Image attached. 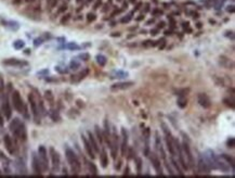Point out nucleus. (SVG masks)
<instances>
[{
  "label": "nucleus",
  "instance_id": "obj_15",
  "mask_svg": "<svg viewBox=\"0 0 235 178\" xmlns=\"http://www.w3.org/2000/svg\"><path fill=\"white\" fill-rule=\"evenodd\" d=\"M3 141H4V147L6 149L8 150V152L10 154H14L15 150H14V145L12 142V139L10 138V136L9 135H6L4 138H3Z\"/></svg>",
  "mask_w": 235,
  "mask_h": 178
},
{
  "label": "nucleus",
  "instance_id": "obj_19",
  "mask_svg": "<svg viewBox=\"0 0 235 178\" xmlns=\"http://www.w3.org/2000/svg\"><path fill=\"white\" fill-rule=\"evenodd\" d=\"M88 137H89V142H90V145H91V147H92V149H93V151L95 153H99L100 152V149H99V146H98V142H96V140H95V138H94V136L92 135L91 132H88Z\"/></svg>",
  "mask_w": 235,
  "mask_h": 178
},
{
  "label": "nucleus",
  "instance_id": "obj_59",
  "mask_svg": "<svg viewBox=\"0 0 235 178\" xmlns=\"http://www.w3.org/2000/svg\"><path fill=\"white\" fill-rule=\"evenodd\" d=\"M153 22H154V20H150V21L147 22V24H151V23H153Z\"/></svg>",
  "mask_w": 235,
  "mask_h": 178
},
{
  "label": "nucleus",
  "instance_id": "obj_52",
  "mask_svg": "<svg viewBox=\"0 0 235 178\" xmlns=\"http://www.w3.org/2000/svg\"><path fill=\"white\" fill-rule=\"evenodd\" d=\"M112 36H113V37H116V36L118 37V36H120V34H119V33H114V34L112 35Z\"/></svg>",
  "mask_w": 235,
  "mask_h": 178
},
{
  "label": "nucleus",
  "instance_id": "obj_32",
  "mask_svg": "<svg viewBox=\"0 0 235 178\" xmlns=\"http://www.w3.org/2000/svg\"><path fill=\"white\" fill-rule=\"evenodd\" d=\"M79 66H80V64L78 63L77 61H75V60H73L69 63V67L71 68V70H77V68H79Z\"/></svg>",
  "mask_w": 235,
  "mask_h": 178
},
{
  "label": "nucleus",
  "instance_id": "obj_50",
  "mask_svg": "<svg viewBox=\"0 0 235 178\" xmlns=\"http://www.w3.org/2000/svg\"><path fill=\"white\" fill-rule=\"evenodd\" d=\"M151 34H152V35H154V36H155V35H157V29H153V31H151Z\"/></svg>",
  "mask_w": 235,
  "mask_h": 178
},
{
  "label": "nucleus",
  "instance_id": "obj_58",
  "mask_svg": "<svg viewBox=\"0 0 235 178\" xmlns=\"http://www.w3.org/2000/svg\"><path fill=\"white\" fill-rule=\"evenodd\" d=\"M128 172H129V168L127 167V170H126V171H125V174H128Z\"/></svg>",
  "mask_w": 235,
  "mask_h": 178
},
{
  "label": "nucleus",
  "instance_id": "obj_18",
  "mask_svg": "<svg viewBox=\"0 0 235 178\" xmlns=\"http://www.w3.org/2000/svg\"><path fill=\"white\" fill-rule=\"evenodd\" d=\"M198 168H200V172H202V173L208 174L210 172V167L208 166V164L206 163V161H205L203 157H200V162H198Z\"/></svg>",
  "mask_w": 235,
  "mask_h": 178
},
{
  "label": "nucleus",
  "instance_id": "obj_3",
  "mask_svg": "<svg viewBox=\"0 0 235 178\" xmlns=\"http://www.w3.org/2000/svg\"><path fill=\"white\" fill-rule=\"evenodd\" d=\"M11 99H12V103H13L14 109H15L17 112H19V113H23L25 104H24V102H23V100H22L20 92L17 91V90H14V91L12 92V98H11Z\"/></svg>",
  "mask_w": 235,
  "mask_h": 178
},
{
  "label": "nucleus",
  "instance_id": "obj_57",
  "mask_svg": "<svg viewBox=\"0 0 235 178\" xmlns=\"http://www.w3.org/2000/svg\"><path fill=\"white\" fill-rule=\"evenodd\" d=\"M197 27H198V28H201V27H202V24H201V23H198V24H197Z\"/></svg>",
  "mask_w": 235,
  "mask_h": 178
},
{
  "label": "nucleus",
  "instance_id": "obj_38",
  "mask_svg": "<svg viewBox=\"0 0 235 178\" xmlns=\"http://www.w3.org/2000/svg\"><path fill=\"white\" fill-rule=\"evenodd\" d=\"M143 135H144V137H145V139L147 140V139L150 138V129H149V128H145V129H144Z\"/></svg>",
  "mask_w": 235,
  "mask_h": 178
},
{
  "label": "nucleus",
  "instance_id": "obj_53",
  "mask_svg": "<svg viewBox=\"0 0 235 178\" xmlns=\"http://www.w3.org/2000/svg\"><path fill=\"white\" fill-rule=\"evenodd\" d=\"M77 103H78V105H79V106H84V102H81V101H79V100H78V101H77Z\"/></svg>",
  "mask_w": 235,
  "mask_h": 178
},
{
  "label": "nucleus",
  "instance_id": "obj_56",
  "mask_svg": "<svg viewBox=\"0 0 235 178\" xmlns=\"http://www.w3.org/2000/svg\"><path fill=\"white\" fill-rule=\"evenodd\" d=\"M21 1H22V0H14V1H13V3H15V4H16V3H20Z\"/></svg>",
  "mask_w": 235,
  "mask_h": 178
},
{
  "label": "nucleus",
  "instance_id": "obj_23",
  "mask_svg": "<svg viewBox=\"0 0 235 178\" xmlns=\"http://www.w3.org/2000/svg\"><path fill=\"white\" fill-rule=\"evenodd\" d=\"M89 73V71L88 70H84L83 72H81L80 74H78V75H76L75 77H77V78H75V79H73V82L75 81V82H79V81H81V79H84L86 76H87V74Z\"/></svg>",
  "mask_w": 235,
  "mask_h": 178
},
{
  "label": "nucleus",
  "instance_id": "obj_14",
  "mask_svg": "<svg viewBox=\"0 0 235 178\" xmlns=\"http://www.w3.org/2000/svg\"><path fill=\"white\" fill-rule=\"evenodd\" d=\"M131 86H133V82H122V83H117L114 84L111 89L112 90H124V89H128Z\"/></svg>",
  "mask_w": 235,
  "mask_h": 178
},
{
  "label": "nucleus",
  "instance_id": "obj_27",
  "mask_svg": "<svg viewBox=\"0 0 235 178\" xmlns=\"http://www.w3.org/2000/svg\"><path fill=\"white\" fill-rule=\"evenodd\" d=\"M186 104H187V101H186V99H184V98H180V99L178 100V105L180 106L181 109H184L185 106H186Z\"/></svg>",
  "mask_w": 235,
  "mask_h": 178
},
{
  "label": "nucleus",
  "instance_id": "obj_9",
  "mask_svg": "<svg viewBox=\"0 0 235 178\" xmlns=\"http://www.w3.org/2000/svg\"><path fill=\"white\" fill-rule=\"evenodd\" d=\"M121 137H122V142H121V155L126 156L127 155V148H128V132L124 127L121 128Z\"/></svg>",
  "mask_w": 235,
  "mask_h": 178
},
{
  "label": "nucleus",
  "instance_id": "obj_21",
  "mask_svg": "<svg viewBox=\"0 0 235 178\" xmlns=\"http://www.w3.org/2000/svg\"><path fill=\"white\" fill-rule=\"evenodd\" d=\"M129 74L127 72H124V71H114L112 73V78H125Z\"/></svg>",
  "mask_w": 235,
  "mask_h": 178
},
{
  "label": "nucleus",
  "instance_id": "obj_12",
  "mask_svg": "<svg viewBox=\"0 0 235 178\" xmlns=\"http://www.w3.org/2000/svg\"><path fill=\"white\" fill-rule=\"evenodd\" d=\"M81 139H83V142H84V146H85V149H86V151H87V153H88V155L91 157V159H94L95 157V152L93 151V149H92V147H91V145H90V142H89V140L83 135L81 136Z\"/></svg>",
  "mask_w": 235,
  "mask_h": 178
},
{
  "label": "nucleus",
  "instance_id": "obj_16",
  "mask_svg": "<svg viewBox=\"0 0 235 178\" xmlns=\"http://www.w3.org/2000/svg\"><path fill=\"white\" fill-rule=\"evenodd\" d=\"M33 170L35 172V174L37 175H40L41 172H42V166H41V163L39 161V159L36 156L35 154L33 155Z\"/></svg>",
  "mask_w": 235,
  "mask_h": 178
},
{
  "label": "nucleus",
  "instance_id": "obj_24",
  "mask_svg": "<svg viewBox=\"0 0 235 178\" xmlns=\"http://www.w3.org/2000/svg\"><path fill=\"white\" fill-rule=\"evenodd\" d=\"M96 61H98V63L100 64V66H104V65L106 64V62H107L106 57H104V56H102V55L96 56Z\"/></svg>",
  "mask_w": 235,
  "mask_h": 178
},
{
  "label": "nucleus",
  "instance_id": "obj_1",
  "mask_svg": "<svg viewBox=\"0 0 235 178\" xmlns=\"http://www.w3.org/2000/svg\"><path fill=\"white\" fill-rule=\"evenodd\" d=\"M10 129L13 132V135L22 141H25L27 138V132H26V128L25 125L19 120V118H14L11 123H10Z\"/></svg>",
  "mask_w": 235,
  "mask_h": 178
},
{
  "label": "nucleus",
  "instance_id": "obj_25",
  "mask_svg": "<svg viewBox=\"0 0 235 178\" xmlns=\"http://www.w3.org/2000/svg\"><path fill=\"white\" fill-rule=\"evenodd\" d=\"M222 159H224L229 163V165H231V167L234 170V159L232 156H229L228 154H222Z\"/></svg>",
  "mask_w": 235,
  "mask_h": 178
},
{
  "label": "nucleus",
  "instance_id": "obj_49",
  "mask_svg": "<svg viewBox=\"0 0 235 178\" xmlns=\"http://www.w3.org/2000/svg\"><path fill=\"white\" fill-rule=\"evenodd\" d=\"M47 73H49V71L48 70H44V71H41V72H39L38 74H47Z\"/></svg>",
  "mask_w": 235,
  "mask_h": 178
},
{
  "label": "nucleus",
  "instance_id": "obj_54",
  "mask_svg": "<svg viewBox=\"0 0 235 178\" xmlns=\"http://www.w3.org/2000/svg\"><path fill=\"white\" fill-rule=\"evenodd\" d=\"M171 34H172V33H171V31H166L165 32V35H167V36H168V35H171Z\"/></svg>",
  "mask_w": 235,
  "mask_h": 178
},
{
  "label": "nucleus",
  "instance_id": "obj_39",
  "mask_svg": "<svg viewBox=\"0 0 235 178\" xmlns=\"http://www.w3.org/2000/svg\"><path fill=\"white\" fill-rule=\"evenodd\" d=\"M131 15L132 14H129V15H127V17H124V19H121V23H128L131 20Z\"/></svg>",
  "mask_w": 235,
  "mask_h": 178
},
{
  "label": "nucleus",
  "instance_id": "obj_20",
  "mask_svg": "<svg viewBox=\"0 0 235 178\" xmlns=\"http://www.w3.org/2000/svg\"><path fill=\"white\" fill-rule=\"evenodd\" d=\"M220 63H221V65L222 66H224V67H227V68H233L234 67V63H233V61H231L230 59H227V58H224V57H221L220 58Z\"/></svg>",
  "mask_w": 235,
  "mask_h": 178
},
{
  "label": "nucleus",
  "instance_id": "obj_7",
  "mask_svg": "<svg viewBox=\"0 0 235 178\" xmlns=\"http://www.w3.org/2000/svg\"><path fill=\"white\" fill-rule=\"evenodd\" d=\"M50 155H51V161H52V167H53V170L54 171H58L59 168H60V163H61L60 155H59V153L53 148H50Z\"/></svg>",
  "mask_w": 235,
  "mask_h": 178
},
{
  "label": "nucleus",
  "instance_id": "obj_26",
  "mask_svg": "<svg viewBox=\"0 0 235 178\" xmlns=\"http://www.w3.org/2000/svg\"><path fill=\"white\" fill-rule=\"evenodd\" d=\"M95 135H96V138L98 140L100 141V144H102L103 142V132L100 130V128H99V126H95Z\"/></svg>",
  "mask_w": 235,
  "mask_h": 178
},
{
  "label": "nucleus",
  "instance_id": "obj_46",
  "mask_svg": "<svg viewBox=\"0 0 235 178\" xmlns=\"http://www.w3.org/2000/svg\"><path fill=\"white\" fill-rule=\"evenodd\" d=\"M228 11H229V12H231V13H233V12H234V6L229 7V8H228Z\"/></svg>",
  "mask_w": 235,
  "mask_h": 178
},
{
  "label": "nucleus",
  "instance_id": "obj_17",
  "mask_svg": "<svg viewBox=\"0 0 235 178\" xmlns=\"http://www.w3.org/2000/svg\"><path fill=\"white\" fill-rule=\"evenodd\" d=\"M3 64L12 65V66H24V65H27V62L17 60V59H8V60L3 61Z\"/></svg>",
  "mask_w": 235,
  "mask_h": 178
},
{
  "label": "nucleus",
  "instance_id": "obj_47",
  "mask_svg": "<svg viewBox=\"0 0 235 178\" xmlns=\"http://www.w3.org/2000/svg\"><path fill=\"white\" fill-rule=\"evenodd\" d=\"M132 155H133V154H132V149L130 148V149H129V153H128V159H131Z\"/></svg>",
  "mask_w": 235,
  "mask_h": 178
},
{
  "label": "nucleus",
  "instance_id": "obj_30",
  "mask_svg": "<svg viewBox=\"0 0 235 178\" xmlns=\"http://www.w3.org/2000/svg\"><path fill=\"white\" fill-rule=\"evenodd\" d=\"M50 115H51V118L54 121V122H58V121H60V115H59V113L57 112V111H51V113H50Z\"/></svg>",
  "mask_w": 235,
  "mask_h": 178
},
{
  "label": "nucleus",
  "instance_id": "obj_5",
  "mask_svg": "<svg viewBox=\"0 0 235 178\" xmlns=\"http://www.w3.org/2000/svg\"><path fill=\"white\" fill-rule=\"evenodd\" d=\"M28 101H29V104H30V108H32V112H33V115H34V118L35 121L39 123L40 122V113H39V108H38V103L35 99V96L33 93H29L28 95Z\"/></svg>",
  "mask_w": 235,
  "mask_h": 178
},
{
  "label": "nucleus",
  "instance_id": "obj_42",
  "mask_svg": "<svg viewBox=\"0 0 235 178\" xmlns=\"http://www.w3.org/2000/svg\"><path fill=\"white\" fill-rule=\"evenodd\" d=\"M57 1H58V0H50V1H49V6L50 7H54V6L57 4Z\"/></svg>",
  "mask_w": 235,
  "mask_h": 178
},
{
  "label": "nucleus",
  "instance_id": "obj_29",
  "mask_svg": "<svg viewBox=\"0 0 235 178\" xmlns=\"http://www.w3.org/2000/svg\"><path fill=\"white\" fill-rule=\"evenodd\" d=\"M88 166H89V171H90V173H91L92 175H96V173H98V170H96L95 165H94L93 163H91V162H90V163L88 164Z\"/></svg>",
  "mask_w": 235,
  "mask_h": 178
},
{
  "label": "nucleus",
  "instance_id": "obj_28",
  "mask_svg": "<svg viewBox=\"0 0 235 178\" xmlns=\"http://www.w3.org/2000/svg\"><path fill=\"white\" fill-rule=\"evenodd\" d=\"M24 44H25V43H24L23 40H16V41L13 43V47H14L15 49L19 50V49H22V48L24 47Z\"/></svg>",
  "mask_w": 235,
  "mask_h": 178
},
{
  "label": "nucleus",
  "instance_id": "obj_4",
  "mask_svg": "<svg viewBox=\"0 0 235 178\" xmlns=\"http://www.w3.org/2000/svg\"><path fill=\"white\" fill-rule=\"evenodd\" d=\"M173 147H175V151H177V154H178V157H179L180 164H181V166L184 168V170H187L188 166H187L185 160H184V152H183L182 146L180 145V142L177 139H173Z\"/></svg>",
  "mask_w": 235,
  "mask_h": 178
},
{
  "label": "nucleus",
  "instance_id": "obj_34",
  "mask_svg": "<svg viewBox=\"0 0 235 178\" xmlns=\"http://www.w3.org/2000/svg\"><path fill=\"white\" fill-rule=\"evenodd\" d=\"M67 48H68V49H70V50H77V49H79V47L77 46L76 43H74V42H70V43H68V44H67Z\"/></svg>",
  "mask_w": 235,
  "mask_h": 178
},
{
  "label": "nucleus",
  "instance_id": "obj_6",
  "mask_svg": "<svg viewBox=\"0 0 235 178\" xmlns=\"http://www.w3.org/2000/svg\"><path fill=\"white\" fill-rule=\"evenodd\" d=\"M38 154H39V161L41 163V166L44 171L48 170V156H47V150L43 146H40L38 148Z\"/></svg>",
  "mask_w": 235,
  "mask_h": 178
},
{
  "label": "nucleus",
  "instance_id": "obj_55",
  "mask_svg": "<svg viewBox=\"0 0 235 178\" xmlns=\"http://www.w3.org/2000/svg\"><path fill=\"white\" fill-rule=\"evenodd\" d=\"M183 27H184V28H185V27H188V22L183 23Z\"/></svg>",
  "mask_w": 235,
  "mask_h": 178
},
{
  "label": "nucleus",
  "instance_id": "obj_37",
  "mask_svg": "<svg viewBox=\"0 0 235 178\" xmlns=\"http://www.w3.org/2000/svg\"><path fill=\"white\" fill-rule=\"evenodd\" d=\"M141 166H142V161L141 159H137V167H138V173H141Z\"/></svg>",
  "mask_w": 235,
  "mask_h": 178
},
{
  "label": "nucleus",
  "instance_id": "obj_44",
  "mask_svg": "<svg viewBox=\"0 0 235 178\" xmlns=\"http://www.w3.org/2000/svg\"><path fill=\"white\" fill-rule=\"evenodd\" d=\"M66 9H67V8H66V6H62V7H61V9L59 10V13H61V12H64V11L66 10Z\"/></svg>",
  "mask_w": 235,
  "mask_h": 178
},
{
  "label": "nucleus",
  "instance_id": "obj_35",
  "mask_svg": "<svg viewBox=\"0 0 235 178\" xmlns=\"http://www.w3.org/2000/svg\"><path fill=\"white\" fill-rule=\"evenodd\" d=\"M87 20H88L89 22H93V21L95 20V15L92 14V13H89V14L87 15Z\"/></svg>",
  "mask_w": 235,
  "mask_h": 178
},
{
  "label": "nucleus",
  "instance_id": "obj_51",
  "mask_svg": "<svg viewBox=\"0 0 235 178\" xmlns=\"http://www.w3.org/2000/svg\"><path fill=\"white\" fill-rule=\"evenodd\" d=\"M144 19V16L143 15H139V17H137V21H141V20H143Z\"/></svg>",
  "mask_w": 235,
  "mask_h": 178
},
{
  "label": "nucleus",
  "instance_id": "obj_43",
  "mask_svg": "<svg viewBox=\"0 0 235 178\" xmlns=\"http://www.w3.org/2000/svg\"><path fill=\"white\" fill-rule=\"evenodd\" d=\"M143 46H144V47H149V46H152V41H150V40H146V41H144Z\"/></svg>",
  "mask_w": 235,
  "mask_h": 178
},
{
  "label": "nucleus",
  "instance_id": "obj_41",
  "mask_svg": "<svg viewBox=\"0 0 235 178\" xmlns=\"http://www.w3.org/2000/svg\"><path fill=\"white\" fill-rule=\"evenodd\" d=\"M228 146H229V148H234V138H230L229 139Z\"/></svg>",
  "mask_w": 235,
  "mask_h": 178
},
{
  "label": "nucleus",
  "instance_id": "obj_10",
  "mask_svg": "<svg viewBox=\"0 0 235 178\" xmlns=\"http://www.w3.org/2000/svg\"><path fill=\"white\" fill-rule=\"evenodd\" d=\"M182 149H183V152L185 154L184 156H186V159H187L188 164L191 166H193L194 165V159H193V155H192V152H191V149H190V147H188V144H186L185 141L182 144Z\"/></svg>",
  "mask_w": 235,
  "mask_h": 178
},
{
  "label": "nucleus",
  "instance_id": "obj_11",
  "mask_svg": "<svg viewBox=\"0 0 235 178\" xmlns=\"http://www.w3.org/2000/svg\"><path fill=\"white\" fill-rule=\"evenodd\" d=\"M198 103H200L204 109H208V108H210V105H211L210 99L208 98V96L205 95V93L198 95Z\"/></svg>",
  "mask_w": 235,
  "mask_h": 178
},
{
  "label": "nucleus",
  "instance_id": "obj_45",
  "mask_svg": "<svg viewBox=\"0 0 235 178\" xmlns=\"http://www.w3.org/2000/svg\"><path fill=\"white\" fill-rule=\"evenodd\" d=\"M165 27V22H160L158 24V28H164Z\"/></svg>",
  "mask_w": 235,
  "mask_h": 178
},
{
  "label": "nucleus",
  "instance_id": "obj_33",
  "mask_svg": "<svg viewBox=\"0 0 235 178\" xmlns=\"http://www.w3.org/2000/svg\"><path fill=\"white\" fill-rule=\"evenodd\" d=\"M78 58H79V59H81L83 61H88V60H89V58H90V56L88 55V53H81V55H79V56H78Z\"/></svg>",
  "mask_w": 235,
  "mask_h": 178
},
{
  "label": "nucleus",
  "instance_id": "obj_22",
  "mask_svg": "<svg viewBox=\"0 0 235 178\" xmlns=\"http://www.w3.org/2000/svg\"><path fill=\"white\" fill-rule=\"evenodd\" d=\"M100 160H101V164H102V167L105 168L107 167V164H108V159H107V154L106 152L103 150L101 152V155H100Z\"/></svg>",
  "mask_w": 235,
  "mask_h": 178
},
{
  "label": "nucleus",
  "instance_id": "obj_2",
  "mask_svg": "<svg viewBox=\"0 0 235 178\" xmlns=\"http://www.w3.org/2000/svg\"><path fill=\"white\" fill-rule=\"evenodd\" d=\"M65 155H66V159H67V161H68L70 167H71V171H73L74 173H76V174H78L80 172V170H81V165H80V162H79L77 155L74 153V151L71 149H69V148H66Z\"/></svg>",
  "mask_w": 235,
  "mask_h": 178
},
{
  "label": "nucleus",
  "instance_id": "obj_31",
  "mask_svg": "<svg viewBox=\"0 0 235 178\" xmlns=\"http://www.w3.org/2000/svg\"><path fill=\"white\" fill-rule=\"evenodd\" d=\"M44 97H46V99L49 101V102H53V95L50 90H47L46 92H44Z\"/></svg>",
  "mask_w": 235,
  "mask_h": 178
},
{
  "label": "nucleus",
  "instance_id": "obj_48",
  "mask_svg": "<svg viewBox=\"0 0 235 178\" xmlns=\"http://www.w3.org/2000/svg\"><path fill=\"white\" fill-rule=\"evenodd\" d=\"M2 125H3V118L1 116V114H0V126H2Z\"/></svg>",
  "mask_w": 235,
  "mask_h": 178
},
{
  "label": "nucleus",
  "instance_id": "obj_8",
  "mask_svg": "<svg viewBox=\"0 0 235 178\" xmlns=\"http://www.w3.org/2000/svg\"><path fill=\"white\" fill-rule=\"evenodd\" d=\"M2 112L4 114L7 120H10L11 115H12V110H11V106H10V103H9L7 95L3 96V100H2Z\"/></svg>",
  "mask_w": 235,
  "mask_h": 178
},
{
  "label": "nucleus",
  "instance_id": "obj_13",
  "mask_svg": "<svg viewBox=\"0 0 235 178\" xmlns=\"http://www.w3.org/2000/svg\"><path fill=\"white\" fill-rule=\"evenodd\" d=\"M151 162H152L153 166H154L156 173L158 175H162V168H161V165H160V161L155 154H151Z\"/></svg>",
  "mask_w": 235,
  "mask_h": 178
},
{
  "label": "nucleus",
  "instance_id": "obj_40",
  "mask_svg": "<svg viewBox=\"0 0 235 178\" xmlns=\"http://www.w3.org/2000/svg\"><path fill=\"white\" fill-rule=\"evenodd\" d=\"M69 17H70V15H69V14H66V15H65V16H64V17H63V19L61 20V23H62V24L66 23V22L69 20Z\"/></svg>",
  "mask_w": 235,
  "mask_h": 178
},
{
  "label": "nucleus",
  "instance_id": "obj_36",
  "mask_svg": "<svg viewBox=\"0 0 235 178\" xmlns=\"http://www.w3.org/2000/svg\"><path fill=\"white\" fill-rule=\"evenodd\" d=\"M42 41H43V39H42V38H37V39H35V41H34L35 47H38V46H40V44L42 43Z\"/></svg>",
  "mask_w": 235,
  "mask_h": 178
}]
</instances>
